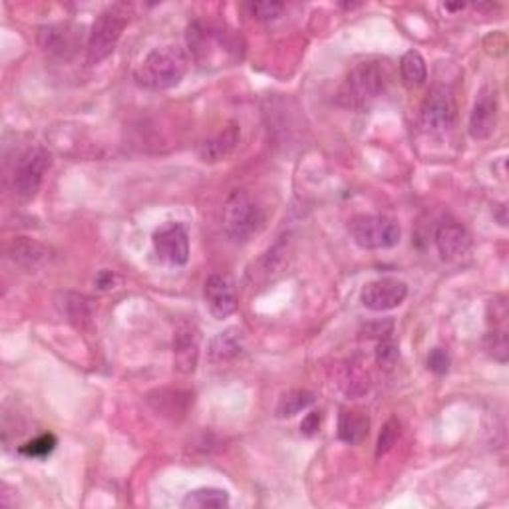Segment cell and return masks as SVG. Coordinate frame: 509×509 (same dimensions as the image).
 <instances>
[{
    "instance_id": "cell-13",
    "label": "cell",
    "mask_w": 509,
    "mask_h": 509,
    "mask_svg": "<svg viewBox=\"0 0 509 509\" xmlns=\"http://www.w3.org/2000/svg\"><path fill=\"white\" fill-rule=\"evenodd\" d=\"M200 331L193 323H182L174 334V356L176 368L184 374H192L200 358Z\"/></svg>"
},
{
    "instance_id": "cell-29",
    "label": "cell",
    "mask_w": 509,
    "mask_h": 509,
    "mask_svg": "<svg viewBox=\"0 0 509 509\" xmlns=\"http://www.w3.org/2000/svg\"><path fill=\"white\" fill-rule=\"evenodd\" d=\"M318 428H320V412H310L301 424V434H305V436H315Z\"/></svg>"
},
{
    "instance_id": "cell-8",
    "label": "cell",
    "mask_w": 509,
    "mask_h": 509,
    "mask_svg": "<svg viewBox=\"0 0 509 509\" xmlns=\"http://www.w3.org/2000/svg\"><path fill=\"white\" fill-rule=\"evenodd\" d=\"M422 128L430 134H444L456 121V100L448 86H434L420 110Z\"/></svg>"
},
{
    "instance_id": "cell-21",
    "label": "cell",
    "mask_w": 509,
    "mask_h": 509,
    "mask_svg": "<svg viewBox=\"0 0 509 509\" xmlns=\"http://www.w3.org/2000/svg\"><path fill=\"white\" fill-rule=\"evenodd\" d=\"M225 505H229V494L219 488L193 489L182 502V507L185 509H221Z\"/></svg>"
},
{
    "instance_id": "cell-23",
    "label": "cell",
    "mask_w": 509,
    "mask_h": 509,
    "mask_svg": "<svg viewBox=\"0 0 509 509\" xmlns=\"http://www.w3.org/2000/svg\"><path fill=\"white\" fill-rule=\"evenodd\" d=\"M488 355L497 360V363H507L509 358V342H507V328H489V333L483 339Z\"/></svg>"
},
{
    "instance_id": "cell-9",
    "label": "cell",
    "mask_w": 509,
    "mask_h": 509,
    "mask_svg": "<svg viewBox=\"0 0 509 509\" xmlns=\"http://www.w3.org/2000/svg\"><path fill=\"white\" fill-rule=\"evenodd\" d=\"M153 249L168 265L184 267L190 261V233L184 223L169 221L153 233Z\"/></svg>"
},
{
    "instance_id": "cell-20",
    "label": "cell",
    "mask_w": 509,
    "mask_h": 509,
    "mask_svg": "<svg viewBox=\"0 0 509 509\" xmlns=\"http://www.w3.org/2000/svg\"><path fill=\"white\" fill-rule=\"evenodd\" d=\"M400 78L408 88H420L428 80V66L424 56L416 51H408L400 59Z\"/></svg>"
},
{
    "instance_id": "cell-4",
    "label": "cell",
    "mask_w": 509,
    "mask_h": 509,
    "mask_svg": "<svg viewBox=\"0 0 509 509\" xmlns=\"http://www.w3.org/2000/svg\"><path fill=\"white\" fill-rule=\"evenodd\" d=\"M267 215L257 200L243 190H237L223 208V229L233 243H247L265 227Z\"/></svg>"
},
{
    "instance_id": "cell-25",
    "label": "cell",
    "mask_w": 509,
    "mask_h": 509,
    "mask_svg": "<svg viewBox=\"0 0 509 509\" xmlns=\"http://www.w3.org/2000/svg\"><path fill=\"white\" fill-rule=\"evenodd\" d=\"M285 4L275 3V0H262V3H253L249 4V12L253 14V19L257 20H275L283 14Z\"/></svg>"
},
{
    "instance_id": "cell-28",
    "label": "cell",
    "mask_w": 509,
    "mask_h": 509,
    "mask_svg": "<svg viewBox=\"0 0 509 509\" xmlns=\"http://www.w3.org/2000/svg\"><path fill=\"white\" fill-rule=\"evenodd\" d=\"M428 368L436 374H446L450 371V355L444 348H434L428 355Z\"/></svg>"
},
{
    "instance_id": "cell-3",
    "label": "cell",
    "mask_w": 509,
    "mask_h": 509,
    "mask_svg": "<svg viewBox=\"0 0 509 509\" xmlns=\"http://www.w3.org/2000/svg\"><path fill=\"white\" fill-rule=\"evenodd\" d=\"M386 68L379 60H363L348 70L344 84L339 92V102L347 108L363 110L384 94L386 90Z\"/></svg>"
},
{
    "instance_id": "cell-1",
    "label": "cell",
    "mask_w": 509,
    "mask_h": 509,
    "mask_svg": "<svg viewBox=\"0 0 509 509\" xmlns=\"http://www.w3.org/2000/svg\"><path fill=\"white\" fill-rule=\"evenodd\" d=\"M187 46L192 59L201 66H225L241 60L243 46L233 30L219 28L211 22L195 20L187 28Z\"/></svg>"
},
{
    "instance_id": "cell-16",
    "label": "cell",
    "mask_w": 509,
    "mask_h": 509,
    "mask_svg": "<svg viewBox=\"0 0 509 509\" xmlns=\"http://www.w3.org/2000/svg\"><path fill=\"white\" fill-rule=\"evenodd\" d=\"M8 257H11L16 265L27 269V270H36L43 265H46L48 259H51V251L44 245H40L32 239H19L12 243L11 251H8Z\"/></svg>"
},
{
    "instance_id": "cell-18",
    "label": "cell",
    "mask_w": 509,
    "mask_h": 509,
    "mask_svg": "<svg viewBox=\"0 0 509 509\" xmlns=\"http://www.w3.org/2000/svg\"><path fill=\"white\" fill-rule=\"evenodd\" d=\"M368 428H371V420L363 412H350L344 410L339 416V438L344 444L358 446L363 444L368 436Z\"/></svg>"
},
{
    "instance_id": "cell-2",
    "label": "cell",
    "mask_w": 509,
    "mask_h": 509,
    "mask_svg": "<svg viewBox=\"0 0 509 509\" xmlns=\"http://www.w3.org/2000/svg\"><path fill=\"white\" fill-rule=\"evenodd\" d=\"M190 68V56L177 44L158 46L145 56L136 70V82L142 88L163 92L176 88Z\"/></svg>"
},
{
    "instance_id": "cell-19",
    "label": "cell",
    "mask_w": 509,
    "mask_h": 509,
    "mask_svg": "<svg viewBox=\"0 0 509 509\" xmlns=\"http://www.w3.org/2000/svg\"><path fill=\"white\" fill-rule=\"evenodd\" d=\"M38 43L46 52L56 56H66L74 51V40L68 27L62 24H51V27H43L38 30Z\"/></svg>"
},
{
    "instance_id": "cell-24",
    "label": "cell",
    "mask_w": 509,
    "mask_h": 509,
    "mask_svg": "<svg viewBox=\"0 0 509 509\" xmlns=\"http://www.w3.org/2000/svg\"><path fill=\"white\" fill-rule=\"evenodd\" d=\"M56 444H59V440H56L54 434H40L38 438L20 446L19 451L27 458H46L48 454H52Z\"/></svg>"
},
{
    "instance_id": "cell-11",
    "label": "cell",
    "mask_w": 509,
    "mask_h": 509,
    "mask_svg": "<svg viewBox=\"0 0 509 509\" xmlns=\"http://www.w3.org/2000/svg\"><path fill=\"white\" fill-rule=\"evenodd\" d=\"M203 297L209 313L219 320L231 317L237 310V305H239L233 281L227 275L221 273H213L208 281H205Z\"/></svg>"
},
{
    "instance_id": "cell-17",
    "label": "cell",
    "mask_w": 509,
    "mask_h": 509,
    "mask_svg": "<svg viewBox=\"0 0 509 509\" xmlns=\"http://www.w3.org/2000/svg\"><path fill=\"white\" fill-rule=\"evenodd\" d=\"M243 352V333L239 328H227L219 333L209 344V360L213 364H223Z\"/></svg>"
},
{
    "instance_id": "cell-10",
    "label": "cell",
    "mask_w": 509,
    "mask_h": 509,
    "mask_svg": "<svg viewBox=\"0 0 509 509\" xmlns=\"http://www.w3.org/2000/svg\"><path fill=\"white\" fill-rule=\"evenodd\" d=\"M408 297V285L396 277H382L366 283L360 293V302L374 313H384L400 307Z\"/></svg>"
},
{
    "instance_id": "cell-26",
    "label": "cell",
    "mask_w": 509,
    "mask_h": 509,
    "mask_svg": "<svg viewBox=\"0 0 509 509\" xmlns=\"http://www.w3.org/2000/svg\"><path fill=\"white\" fill-rule=\"evenodd\" d=\"M400 436V422L398 420H388L384 424V428L380 432V438H379V444H376V458L384 456L386 451H390L392 446L396 444V440Z\"/></svg>"
},
{
    "instance_id": "cell-15",
    "label": "cell",
    "mask_w": 509,
    "mask_h": 509,
    "mask_svg": "<svg viewBox=\"0 0 509 509\" xmlns=\"http://www.w3.org/2000/svg\"><path fill=\"white\" fill-rule=\"evenodd\" d=\"M239 137H241L239 126L235 124L227 126L223 131H219L215 137H211L200 145V158L209 163L225 160L227 155L233 153L237 144H239Z\"/></svg>"
},
{
    "instance_id": "cell-12",
    "label": "cell",
    "mask_w": 509,
    "mask_h": 509,
    "mask_svg": "<svg viewBox=\"0 0 509 509\" xmlns=\"http://www.w3.org/2000/svg\"><path fill=\"white\" fill-rule=\"evenodd\" d=\"M497 96L496 90L482 88L478 100L470 114V136L474 139H488L497 128Z\"/></svg>"
},
{
    "instance_id": "cell-6",
    "label": "cell",
    "mask_w": 509,
    "mask_h": 509,
    "mask_svg": "<svg viewBox=\"0 0 509 509\" xmlns=\"http://www.w3.org/2000/svg\"><path fill=\"white\" fill-rule=\"evenodd\" d=\"M348 233L360 249L382 251L400 243V225L386 215H360L350 221Z\"/></svg>"
},
{
    "instance_id": "cell-27",
    "label": "cell",
    "mask_w": 509,
    "mask_h": 509,
    "mask_svg": "<svg viewBox=\"0 0 509 509\" xmlns=\"http://www.w3.org/2000/svg\"><path fill=\"white\" fill-rule=\"evenodd\" d=\"M398 356H400L398 344L390 341V336L388 339H382L379 344V348H376V363L384 368H392L394 364H396Z\"/></svg>"
},
{
    "instance_id": "cell-7",
    "label": "cell",
    "mask_w": 509,
    "mask_h": 509,
    "mask_svg": "<svg viewBox=\"0 0 509 509\" xmlns=\"http://www.w3.org/2000/svg\"><path fill=\"white\" fill-rule=\"evenodd\" d=\"M52 166V153L43 145L28 147L19 155L12 169V187L22 200H32Z\"/></svg>"
},
{
    "instance_id": "cell-22",
    "label": "cell",
    "mask_w": 509,
    "mask_h": 509,
    "mask_svg": "<svg viewBox=\"0 0 509 509\" xmlns=\"http://www.w3.org/2000/svg\"><path fill=\"white\" fill-rule=\"evenodd\" d=\"M315 402V394L309 390H291L278 400L277 414L281 418H293L297 416L302 410L309 408Z\"/></svg>"
},
{
    "instance_id": "cell-14",
    "label": "cell",
    "mask_w": 509,
    "mask_h": 509,
    "mask_svg": "<svg viewBox=\"0 0 509 509\" xmlns=\"http://www.w3.org/2000/svg\"><path fill=\"white\" fill-rule=\"evenodd\" d=\"M436 247L438 253L442 254V259L446 261H454V259H462L464 254L470 253L472 249V235L464 225L456 223V221H448V223H442L436 229Z\"/></svg>"
},
{
    "instance_id": "cell-5",
    "label": "cell",
    "mask_w": 509,
    "mask_h": 509,
    "mask_svg": "<svg viewBox=\"0 0 509 509\" xmlns=\"http://www.w3.org/2000/svg\"><path fill=\"white\" fill-rule=\"evenodd\" d=\"M129 22V12L126 4H112L98 16L88 40V62L98 64L108 59L116 51L124 28Z\"/></svg>"
}]
</instances>
